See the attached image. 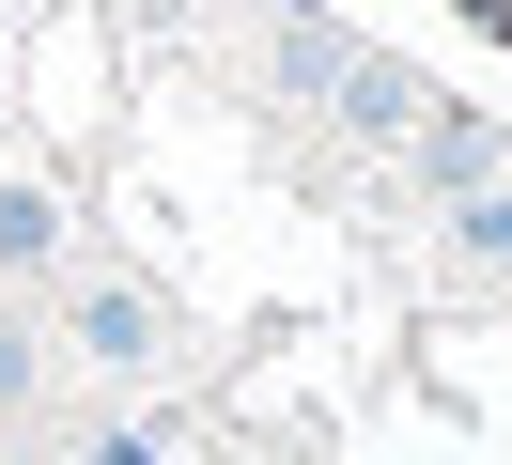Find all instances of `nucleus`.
<instances>
[{"label": "nucleus", "mask_w": 512, "mask_h": 465, "mask_svg": "<svg viewBox=\"0 0 512 465\" xmlns=\"http://www.w3.org/2000/svg\"><path fill=\"white\" fill-rule=\"evenodd\" d=\"M63 341H78L94 372H156V357H171V310L140 295V279H78V295H63Z\"/></svg>", "instance_id": "f257e3e1"}, {"label": "nucleus", "mask_w": 512, "mask_h": 465, "mask_svg": "<svg viewBox=\"0 0 512 465\" xmlns=\"http://www.w3.org/2000/svg\"><path fill=\"white\" fill-rule=\"evenodd\" d=\"M0 279H63V202L47 186H0Z\"/></svg>", "instance_id": "f03ea898"}, {"label": "nucleus", "mask_w": 512, "mask_h": 465, "mask_svg": "<svg viewBox=\"0 0 512 465\" xmlns=\"http://www.w3.org/2000/svg\"><path fill=\"white\" fill-rule=\"evenodd\" d=\"M32 388H47V341L16 326V310H0V419H16V403H32Z\"/></svg>", "instance_id": "7ed1b4c3"}, {"label": "nucleus", "mask_w": 512, "mask_h": 465, "mask_svg": "<svg viewBox=\"0 0 512 465\" xmlns=\"http://www.w3.org/2000/svg\"><path fill=\"white\" fill-rule=\"evenodd\" d=\"M466 248H481V264H512V186H466Z\"/></svg>", "instance_id": "20e7f679"}]
</instances>
